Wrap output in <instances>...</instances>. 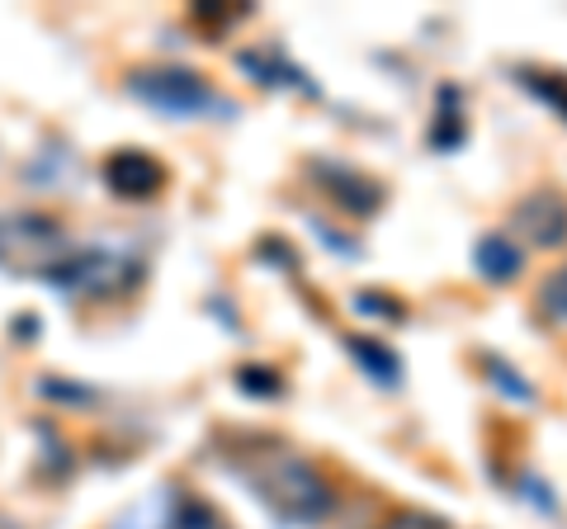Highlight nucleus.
Returning a JSON list of instances; mask_svg holds the SVG:
<instances>
[{"mask_svg":"<svg viewBox=\"0 0 567 529\" xmlns=\"http://www.w3.org/2000/svg\"><path fill=\"white\" fill-rule=\"evenodd\" d=\"M237 66H241V72L251 76L256 85H265V91H293V95H317L312 76L303 72V66H293L289 58H284V48H275V43L237 52Z\"/></svg>","mask_w":567,"mask_h":529,"instance_id":"obj_8","label":"nucleus"},{"mask_svg":"<svg viewBox=\"0 0 567 529\" xmlns=\"http://www.w3.org/2000/svg\"><path fill=\"white\" fill-rule=\"evenodd\" d=\"M171 529H227V520L213 510L208 501L189 497V491H181V501H175V520Z\"/></svg>","mask_w":567,"mask_h":529,"instance_id":"obj_14","label":"nucleus"},{"mask_svg":"<svg viewBox=\"0 0 567 529\" xmlns=\"http://www.w3.org/2000/svg\"><path fill=\"white\" fill-rule=\"evenodd\" d=\"M100 175H104V185H110V194H118V199H156V194L166 189V166L142 147L114 152L110 162L100 166Z\"/></svg>","mask_w":567,"mask_h":529,"instance_id":"obj_7","label":"nucleus"},{"mask_svg":"<svg viewBox=\"0 0 567 529\" xmlns=\"http://www.w3.org/2000/svg\"><path fill=\"white\" fill-rule=\"evenodd\" d=\"M346 355L360 364L379 387H388V393H393V387H402V378H406L398 350L383 345V341H374V336H346Z\"/></svg>","mask_w":567,"mask_h":529,"instance_id":"obj_10","label":"nucleus"},{"mask_svg":"<svg viewBox=\"0 0 567 529\" xmlns=\"http://www.w3.org/2000/svg\"><path fill=\"white\" fill-rule=\"evenodd\" d=\"M237 387L246 397H284V374L279 369H265V364H246V369H237Z\"/></svg>","mask_w":567,"mask_h":529,"instance_id":"obj_18","label":"nucleus"},{"mask_svg":"<svg viewBox=\"0 0 567 529\" xmlns=\"http://www.w3.org/2000/svg\"><path fill=\"white\" fill-rule=\"evenodd\" d=\"M539 317L554 326H567V264L539 284Z\"/></svg>","mask_w":567,"mask_h":529,"instance_id":"obj_15","label":"nucleus"},{"mask_svg":"<svg viewBox=\"0 0 567 529\" xmlns=\"http://www.w3.org/2000/svg\"><path fill=\"white\" fill-rule=\"evenodd\" d=\"M71 251H76V241L66 237V227L52 214H39V208L0 214V270L6 274L43 279L48 284Z\"/></svg>","mask_w":567,"mask_h":529,"instance_id":"obj_2","label":"nucleus"},{"mask_svg":"<svg viewBox=\"0 0 567 529\" xmlns=\"http://www.w3.org/2000/svg\"><path fill=\"white\" fill-rule=\"evenodd\" d=\"M354 312L360 317H379V322H406V308H402V298L393 293H379V289H360L350 298Z\"/></svg>","mask_w":567,"mask_h":529,"instance_id":"obj_17","label":"nucleus"},{"mask_svg":"<svg viewBox=\"0 0 567 529\" xmlns=\"http://www.w3.org/2000/svg\"><path fill=\"white\" fill-rule=\"evenodd\" d=\"M440 104L445 110L435 114V128H431V147H440V152H454L458 143H464V118H458V91L454 85H440Z\"/></svg>","mask_w":567,"mask_h":529,"instance_id":"obj_13","label":"nucleus"},{"mask_svg":"<svg viewBox=\"0 0 567 529\" xmlns=\"http://www.w3.org/2000/svg\"><path fill=\"white\" fill-rule=\"evenodd\" d=\"M308 175L322 185L327 199L341 208V214H350V218H374L383 208V185L369 180L364 170H354L346 162H312Z\"/></svg>","mask_w":567,"mask_h":529,"instance_id":"obj_5","label":"nucleus"},{"mask_svg":"<svg viewBox=\"0 0 567 529\" xmlns=\"http://www.w3.org/2000/svg\"><path fill=\"white\" fill-rule=\"evenodd\" d=\"M175 501H181V487H162V491H152L147 501H137V506L123 510L110 529H171Z\"/></svg>","mask_w":567,"mask_h":529,"instance_id":"obj_11","label":"nucleus"},{"mask_svg":"<svg viewBox=\"0 0 567 529\" xmlns=\"http://www.w3.org/2000/svg\"><path fill=\"white\" fill-rule=\"evenodd\" d=\"M516 81H520L535 100H544L554 114L567 118V76H563V72H544V66H520Z\"/></svg>","mask_w":567,"mask_h":529,"instance_id":"obj_12","label":"nucleus"},{"mask_svg":"<svg viewBox=\"0 0 567 529\" xmlns=\"http://www.w3.org/2000/svg\"><path fill=\"white\" fill-rule=\"evenodd\" d=\"M128 95L142 100L156 114H171V118H237L233 100L213 91L199 72H189V66H171V62L128 72Z\"/></svg>","mask_w":567,"mask_h":529,"instance_id":"obj_3","label":"nucleus"},{"mask_svg":"<svg viewBox=\"0 0 567 529\" xmlns=\"http://www.w3.org/2000/svg\"><path fill=\"white\" fill-rule=\"evenodd\" d=\"M473 270L483 274L487 284H511V279H520V270H525V251L511 237L487 232L473 246Z\"/></svg>","mask_w":567,"mask_h":529,"instance_id":"obj_9","label":"nucleus"},{"mask_svg":"<svg viewBox=\"0 0 567 529\" xmlns=\"http://www.w3.org/2000/svg\"><path fill=\"white\" fill-rule=\"evenodd\" d=\"M383 529H450V520L440 516H425V510H402V516H393Z\"/></svg>","mask_w":567,"mask_h":529,"instance_id":"obj_19","label":"nucleus"},{"mask_svg":"<svg viewBox=\"0 0 567 529\" xmlns=\"http://www.w3.org/2000/svg\"><path fill=\"white\" fill-rule=\"evenodd\" d=\"M511 222H516V232H525L529 246L558 251V246L567 241V194L563 189L525 194V199L516 204V214H511Z\"/></svg>","mask_w":567,"mask_h":529,"instance_id":"obj_6","label":"nucleus"},{"mask_svg":"<svg viewBox=\"0 0 567 529\" xmlns=\"http://www.w3.org/2000/svg\"><path fill=\"white\" fill-rule=\"evenodd\" d=\"M483 364H487V374L496 378V393L516 397V402H525V407H529V402H539V393H535V387L525 383V374H520V369H511L502 355H487Z\"/></svg>","mask_w":567,"mask_h":529,"instance_id":"obj_16","label":"nucleus"},{"mask_svg":"<svg viewBox=\"0 0 567 529\" xmlns=\"http://www.w3.org/2000/svg\"><path fill=\"white\" fill-rule=\"evenodd\" d=\"M142 270H147V264H142V256L133 251V246L85 241L62 260V270L52 274L48 284L71 293V298H118V293L142 284Z\"/></svg>","mask_w":567,"mask_h":529,"instance_id":"obj_4","label":"nucleus"},{"mask_svg":"<svg viewBox=\"0 0 567 529\" xmlns=\"http://www.w3.org/2000/svg\"><path fill=\"white\" fill-rule=\"evenodd\" d=\"M312 227H317V237H322L327 246H336V251H341V256H360V246H354V241H341V237L331 232V227H322V222H312Z\"/></svg>","mask_w":567,"mask_h":529,"instance_id":"obj_21","label":"nucleus"},{"mask_svg":"<svg viewBox=\"0 0 567 529\" xmlns=\"http://www.w3.org/2000/svg\"><path fill=\"white\" fill-rule=\"evenodd\" d=\"M227 468H233L237 483L251 487L256 501L265 510H275L284 525H322L336 510L331 483L322 473H317L308 458L270 445V439H246L241 454L227 458Z\"/></svg>","mask_w":567,"mask_h":529,"instance_id":"obj_1","label":"nucleus"},{"mask_svg":"<svg viewBox=\"0 0 567 529\" xmlns=\"http://www.w3.org/2000/svg\"><path fill=\"white\" fill-rule=\"evenodd\" d=\"M260 256H275L279 264H289V274H298V256L289 251V246H279V241H260Z\"/></svg>","mask_w":567,"mask_h":529,"instance_id":"obj_20","label":"nucleus"}]
</instances>
